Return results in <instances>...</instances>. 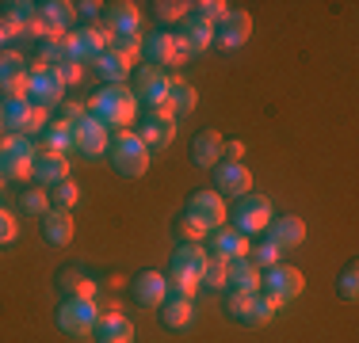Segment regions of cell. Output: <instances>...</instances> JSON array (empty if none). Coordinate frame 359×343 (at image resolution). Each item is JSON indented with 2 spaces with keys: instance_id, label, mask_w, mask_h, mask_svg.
Segmentation results:
<instances>
[{
  "instance_id": "6da1fadb",
  "label": "cell",
  "mask_w": 359,
  "mask_h": 343,
  "mask_svg": "<svg viewBox=\"0 0 359 343\" xmlns=\"http://www.w3.org/2000/svg\"><path fill=\"white\" fill-rule=\"evenodd\" d=\"M88 115L100 118L107 130H126V126L138 118V99H134V88L126 84H107L100 88L88 103Z\"/></svg>"
},
{
  "instance_id": "7a4b0ae2",
  "label": "cell",
  "mask_w": 359,
  "mask_h": 343,
  "mask_svg": "<svg viewBox=\"0 0 359 343\" xmlns=\"http://www.w3.org/2000/svg\"><path fill=\"white\" fill-rule=\"evenodd\" d=\"M107 153H111V164H115L118 176H130V179L145 176V172H149V160H153V153L145 149V141L134 130H115L111 134Z\"/></svg>"
},
{
  "instance_id": "3957f363",
  "label": "cell",
  "mask_w": 359,
  "mask_h": 343,
  "mask_svg": "<svg viewBox=\"0 0 359 343\" xmlns=\"http://www.w3.org/2000/svg\"><path fill=\"white\" fill-rule=\"evenodd\" d=\"M271 221H276V206H271L268 195L249 191L241 202H237V214H233V229H237V233L260 237V233H268Z\"/></svg>"
},
{
  "instance_id": "277c9868",
  "label": "cell",
  "mask_w": 359,
  "mask_h": 343,
  "mask_svg": "<svg viewBox=\"0 0 359 343\" xmlns=\"http://www.w3.org/2000/svg\"><path fill=\"white\" fill-rule=\"evenodd\" d=\"M96 324H100V305L96 302H76V298H69V302H62V309H57V328L73 340L96 336Z\"/></svg>"
},
{
  "instance_id": "5b68a950",
  "label": "cell",
  "mask_w": 359,
  "mask_h": 343,
  "mask_svg": "<svg viewBox=\"0 0 359 343\" xmlns=\"http://www.w3.org/2000/svg\"><path fill=\"white\" fill-rule=\"evenodd\" d=\"M142 57L153 69H180L187 62V50H184V42H180V34L157 31V34H145L142 38Z\"/></svg>"
},
{
  "instance_id": "8992f818",
  "label": "cell",
  "mask_w": 359,
  "mask_h": 343,
  "mask_svg": "<svg viewBox=\"0 0 359 343\" xmlns=\"http://www.w3.org/2000/svg\"><path fill=\"white\" fill-rule=\"evenodd\" d=\"M50 126V111L39 107L31 99H15V103H4V130L8 134H27L35 137Z\"/></svg>"
},
{
  "instance_id": "52a82bcc",
  "label": "cell",
  "mask_w": 359,
  "mask_h": 343,
  "mask_svg": "<svg viewBox=\"0 0 359 343\" xmlns=\"http://www.w3.org/2000/svg\"><path fill=\"white\" fill-rule=\"evenodd\" d=\"M260 290L268 298H276L279 305H287V302H294V298L306 290V279H302V271H298V267L276 263V267H268V274L260 279Z\"/></svg>"
},
{
  "instance_id": "ba28073f",
  "label": "cell",
  "mask_w": 359,
  "mask_h": 343,
  "mask_svg": "<svg viewBox=\"0 0 359 343\" xmlns=\"http://www.w3.org/2000/svg\"><path fill=\"white\" fill-rule=\"evenodd\" d=\"M31 103H39V107H62L65 103V80L57 76V69H42V65H31Z\"/></svg>"
},
{
  "instance_id": "9c48e42d",
  "label": "cell",
  "mask_w": 359,
  "mask_h": 343,
  "mask_svg": "<svg viewBox=\"0 0 359 343\" xmlns=\"http://www.w3.org/2000/svg\"><path fill=\"white\" fill-rule=\"evenodd\" d=\"M168 80H172V76H168L165 69H153V65L142 69L138 80H134V99L149 103V111H165L168 107Z\"/></svg>"
},
{
  "instance_id": "30bf717a",
  "label": "cell",
  "mask_w": 359,
  "mask_h": 343,
  "mask_svg": "<svg viewBox=\"0 0 359 343\" xmlns=\"http://www.w3.org/2000/svg\"><path fill=\"white\" fill-rule=\"evenodd\" d=\"M249 34H252V15L241 12V8H229V12L218 20V27H215V46L241 50L245 42H249Z\"/></svg>"
},
{
  "instance_id": "8fae6325",
  "label": "cell",
  "mask_w": 359,
  "mask_h": 343,
  "mask_svg": "<svg viewBox=\"0 0 359 343\" xmlns=\"http://www.w3.org/2000/svg\"><path fill=\"white\" fill-rule=\"evenodd\" d=\"M187 218H195L207 233H215V229H222L229 221V206L218 191H199L191 199V206H187Z\"/></svg>"
},
{
  "instance_id": "7c38bea8",
  "label": "cell",
  "mask_w": 359,
  "mask_h": 343,
  "mask_svg": "<svg viewBox=\"0 0 359 343\" xmlns=\"http://www.w3.org/2000/svg\"><path fill=\"white\" fill-rule=\"evenodd\" d=\"M104 50H107V38L96 31V23H92V27H81V31H69V34H65V57H69V62H76V65L96 62Z\"/></svg>"
},
{
  "instance_id": "4fadbf2b",
  "label": "cell",
  "mask_w": 359,
  "mask_h": 343,
  "mask_svg": "<svg viewBox=\"0 0 359 343\" xmlns=\"http://www.w3.org/2000/svg\"><path fill=\"white\" fill-rule=\"evenodd\" d=\"M142 141H145V149L149 153H161V149H168V145L176 141V115L172 111H149V118L142 122Z\"/></svg>"
},
{
  "instance_id": "5bb4252c",
  "label": "cell",
  "mask_w": 359,
  "mask_h": 343,
  "mask_svg": "<svg viewBox=\"0 0 359 343\" xmlns=\"http://www.w3.org/2000/svg\"><path fill=\"white\" fill-rule=\"evenodd\" d=\"M215 183H218V195L222 199H245L252 191V172L241 164V160H222L215 168Z\"/></svg>"
},
{
  "instance_id": "9a60e30c",
  "label": "cell",
  "mask_w": 359,
  "mask_h": 343,
  "mask_svg": "<svg viewBox=\"0 0 359 343\" xmlns=\"http://www.w3.org/2000/svg\"><path fill=\"white\" fill-rule=\"evenodd\" d=\"M207 260H210V252H203L199 244H184L172 255V271H168V279H187V282H199V286H203Z\"/></svg>"
},
{
  "instance_id": "2e32d148",
  "label": "cell",
  "mask_w": 359,
  "mask_h": 343,
  "mask_svg": "<svg viewBox=\"0 0 359 343\" xmlns=\"http://www.w3.org/2000/svg\"><path fill=\"white\" fill-rule=\"evenodd\" d=\"M215 27H218L215 20H203V15L187 12V20H184V34H180V42H184L187 57L207 54V50L215 46Z\"/></svg>"
},
{
  "instance_id": "e0dca14e",
  "label": "cell",
  "mask_w": 359,
  "mask_h": 343,
  "mask_svg": "<svg viewBox=\"0 0 359 343\" xmlns=\"http://www.w3.org/2000/svg\"><path fill=\"white\" fill-rule=\"evenodd\" d=\"M104 23L118 34V38H142V8L130 4V0L111 4L107 15H104Z\"/></svg>"
},
{
  "instance_id": "ac0fdd59",
  "label": "cell",
  "mask_w": 359,
  "mask_h": 343,
  "mask_svg": "<svg viewBox=\"0 0 359 343\" xmlns=\"http://www.w3.org/2000/svg\"><path fill=\"white\" fill-rule=\"evenodd\" d=\"M73 141H76V153H84V157H100V153H107V145H111V130L100 122V118L88 115L73 130Z\"/></svg>"
},
{
  "instance_id": "d6986e66",
  "label": "cell",
  "mask_w": 359,
  "mask_h": 343,
  "mask_svg": "<svg viewBox=\"0 0 359 343\" xmlns=\"http://www.w3.org/2000/svg\"><path fill=\"white\" fill-rule=\"evenodd\" d=\"M134 298H138V305H149V309L165 305L168 302V279L157 271H142L134 279Z\"/></svg>"
},
{
  "instance_id": "ffe728a7",
  "label": "cell",
  "mask_w": 359,
  "mask_h": 343,
  "mask_svg": "<svg viewBox=\"0 0 359 343\" xmlns=\"http://www.w3.org/2000/svg\"><path fill=\"white\" fill-rule=\"evenodd\" d=\"M31 179H35L39 187H57L62 179H69V157H57V153H39Z\"/></svg>"
},
{
  "instance_id": "44dd1931",
  "label": "cell",
  "mask_w": 359,
  "mask_h": 343,
  "mask_svg": "<svg viewBox=\"0 0 359 343\" xmlns=\"http://www.w3.org/2000/svg\"><path fill=\"white\" fill-rule=\"evenodd\" d=\"M249 252H252L249 237H245V233H237L233 225H222V229H215V255H222L226 263H233V260H249Z\"/></svg>"
},
{
  "instance_id": "7402d4cb",
  "label": "cell",
  "mask_w": 359,
  "mask_h": 343,
  "mask_svg": "<svg viewBox=\"0 0 359 343\" xmlns=\"http://www.w3.org/2000/svg\"><path fill=\"white\" fill-rule=\"evenodd\" d=\"M260 267L252 260H233L229 263V274H226V286L237 290V294H260Z\"/></svg>"
},
{
  "instance_id": "603a6c76",
  "label": "cell",
  "mask_w": 359,
  "mask_h": 343,
  "mask_svg": "<svg viewBox=\"0 0 359 343\" xmlns=\"http://www.w3.org/2000/svg\"><path fill=\"white\" fill-rule=\"evenodd\" d=\"M268 240L271 244H279L287 252V248H302L306 244V221L302 218H279L268 225Z\"/></svg>"
},
{
  "instance_id": "cb8c5ba5",
  "label": "cell",
  "mask_w": 359,
  "mask_h": 343,
  "mask_svg": "<svg viewBox=\"0 0 359 343\" xmlns=\"http://www.w3.org/2000/svg\"><path fill=\"white\" fill-rule=\"evenodd\" d=\"M96 343H134V324L123 313H100Z\"/></svg>"
},
{
  "instance_id": "d4e9b609",
  "label": "cell",
  "mask_w": 359,
  "mask_h": 343,
  "mask_svg": "<svg viewBox=\"0 0 359 343\" xmlns=\"http://www.w3.org/2000/svg\"><path fill=\"white\" fill-rule=\"evenodd\" d=\"M73 149H76V141H73V126H65L62 118H50V126L42 130L39 153H57V157H69Z\"/></svg>"
},
{
  "instance_id": "484cf974",
  "label": "cell",
  "mask_w": 359,
  "mask_h": 343,
  "mask_svg": "<svg viewBox=\"0 0 359 343\" xmlns=\"http://www.w3.org/2000/svg\"><path fill=\"white\" fill-rule=\"evenodd\" d=\"M222 149H226V141H222V134L218 130H203L199 137H195V164H199V168H218L222 164V160H226V153H222Z\"/></svg>"
},
{
  "instance_id": "4316f807",
  "label": "cell",
  "mask_w": 359,
  "mask_h": 343,
  "mask_svg": "<svg viewBox=\"0 0 359 343\" xmlns=\"http://www.w3.org/2000/svg\"><path fill=\"white\" fill-rule=\"evenodd\" d=\"M39 20L50 31L69 34V23L76 20V4H69V0H46V4H39Z\"/></svg>"
},
{
  "instance_id": "83f0119b",
  "label": "cell",
  "mask_w": 359,
  "mask_h": 343,
  "mask_svg": "<svg viewBox=\"0 0 359 343\" xmlns=\"http://www.w3.org/2000/svg\"><path fill=\"white\" fill-rule=\"evenodd\" d=\"M168 107H172V115H191L195 107H199V92H195V84H187L184 76H172L168 80Z\"/></svg>"
},
{
  "instance_id": "f1b7e54d",
  "label": "cell",
  "mask_w": 359,
  "mask_h": 343,
  "mask_svg": "<svg viewBox=\"0 0 359 343\" xmlns=\"http://www.w3.org/2000/svg\"><path fill=\"white\" fill-rule=\"evenodd\" d=\"M161 309H165L161 321H165L172 332H184V328H191V324H195V302H187V298H168Z\"/></svg>"
},
{
  "instance_id": "f546056e",
  "label": "cell",
  "mask_w": 359,
  "mask_h": 343,
  "mask_svg": "<svg viewBox=\"0 0 359 343\" xmlns=\"http://www.w3.org/2000/svg\"><path fill=\"white\" fill-rule=\"evenodd\" d=\"M42 229H46V240L50 244H69L73 240V214H65V210H50L46 218H42Z\"/></svg>"
},
{
  "instance_id": "4dcf8cb0",
  "label": "cell",
  "mask_w": 359,
  "mask_h": 343,
  "mask_svg": "<svg viewBox=\"0 0 359 343\" xmlns=\"http://www.w3.org/2000/svg\"><path fill=\"white\" fill-rule=\"evenodd\" d=\"M62 286L69 290V294L76 298V302H96L100 298V282H92L88 274H81V271H62Z\"/></svg>"
},
{
  "instance_id": "1f68e13d",
  "label": "cell",
  "mask_w": 359,
  "mask_h": 343,
  "mask_svg": "<svg viewBox=\"0 0 359 343\" xmlns=\"http://www.w3.org/2000/svg\"><path fill=\"white\" fill-rule=\"evenodd\" d=\"M92 65H96V73L104 76L107 84H126V76H130V62H123V57L111 54V50H104Z\"/></svg>"
},
{
  "instance_id": "d6a6232c",
  "label": "cell",
  "mask_w": 359,
  "mask_h": 343,
  "mask_svg": "<svg viewBox=\"0 0 359 343\" xmlns=\"http://www.w3.org/2000/svg\"><path fill=\"white\" fill-rule=\"evenodd\" d=\"M0 153L35 160L39 157V141H35V137H27V134H4V137H0Z\"/></svg>"
},
{
  "instance_id": "836d02e7",
  "label": "cell",
  "mask_w": 359,
  "mask_h": 343,
  "mask_svg": "<svg viewBox=\"0 0 359 343\" xmlns=\"http://www.w3.org/2000/svg\"><path fill=\"white\" fill-rule=\"evenodd\" d=\"M76 202H81V187H76V179H62L57 187H50V210L69 214Z\"/></svg>"
},
{
  "instance_id": "e575fe53",
  "label": "cell",
  "mask_w": 359,
  "mask_h": 343,
  "mask_svg": "<svg viewBox=\"0 0 359 343\" xmlns=\"http://www.w3.org/2000/svg\"><path fill=\"white\" fill-rule=\"evenodd\" d=\"M31 172H35V160H23V157H8V153H0V179L23 183V179H31Z\"/></svg>"
},
{
  "instance_id": "d590c367",
  "label": "cell",
  "mask_w": 359,
  "mask_h": 343,
  "mask_svg": "<svg viewBox=\"0 0 359 343\" xmlns=\"http://www.w3.org/2000/svg\"><path fill=\"white\" fill-rule=\"evenodd\" d=\"M279 305L276 298H268V294H256L252 298V313H249V324L252 328H260V324H268V321H276V313H279Z\"/></svg>"
},
{
  "instance_id": "8d00e7d4",
  "label": "cell",
  "mask_w": 359,
  "mask_h": 343,
  "mask_svg": "<svg viewBox=\"0 0 359 343\" xmlns=\"http://www.w3.org/2000/svg\"><path fill=\"white\" fill-rule=\"evenodd\" d=\"M27 73V57L20 50H0V80H12V76Z\"/></svg>"
},
{
  "instance_id": "74e56055",
  "label": "cell",
  "mask_w": 359,
  "mask_h": 343,
  "mask_svg": "<svg viewBox=\"0 0 359 343\" xmlns=\"http://www.w3.org/2000/svg\"><path fill=\"white\" fill-rule=\"evenodd\" d=\"M252 298H256V294H237V290H229V298H226V309H229V316H233V321H241V324H249Z\"/></svg>"
},
{
  "instance_id": "f35d334b",
  "label": "cell",
  "mask_w": 359,
  "mask_h": 343,
  "mask_svg": "<svg viewBox=\"0 0 359 343\" xmlns=\"http://www.w3.org/2000/svg\"><path fill=\"white\" fill-rule=\"evenodd\" d=\"M226 274H229V263L222 260V255H210V260H207V274H203V286L226 290Z\"/></svg>"
},
{
  "instance_id": "ab89813d",
  "label": "cell",
  "mask_w": 359,
  "mask_h": 343,
  "mask_svg": "<svg viewBox=\"0 0 359 343\" xmlns=\"http://www.w3.org/2000/svg\"><path fill=\"white\" fill-rule=\"evenodd\" d=\"M107 50H111V54H118L123 62L134 65L142 57V38H118V34H115V38L107 42Z\"/></svg>"
},
{
  "instance_id": "60d3db41",
  "label": "cell",
  "mask_w": 359,
  "mask_h": 343,
  "mask_svg": "<svg viewBox=\"0 0 359 343\" xmlns=\"http://www.w3.org/2000/svg\"><path fill=\"white\" fill-rule=\"evenodd\" d=\"M4 12L12 15L15 23H23V27H31L39 15V4H27V0H12V4H4Z\"/></svg>"
},
{
  "instance_id": "b9f144b4",
  "label": "cell",
  "mask_w": 359,
  "mask_h": 343,
  "mask_svg": "<svg viewBox=\"0 0 359 343\" xmlns=\"http://www.w3.org/2000/svg\"><path fill=\"white\" fill-rule=\"evenodd\" d=\"M23 210L27 214H39V218H46L50 214V191H23Z\"/></svg>"
},
{
  "instance_id": "7bdbcfd3",
  "label": "cell",
  "mask_w": 359,
  "mask_h": 343,
  "mask_svg": "<svg viewBox=\"0 0 359 343\" xmlns=\"http://www.w3.org/2000/svg\"><path fill=\"white\" fill-rule=\"evenodd\" d=\"M279 255H283V248H279V244H271V240H268V244L252 248V255H249V260L256 263V267H276V263H279Z\"/></svg>"
},
{
  "instance_id": "ee69618b",
  "label": "cell",
  "mask_w": 359,
  "mask_h": 343,
  "mask_svg": "<svg viewBox=\"0 0 359 343\" xmlns=\"http://www.w3.org/2000/svg\"><path fill=\"white\" fill-rule=\"evenodd\" d=\"M57 118H62L65 126H73V130H76V126L88 118V107H81V103H69V99H65L62 107H57Z\"/></svg>"
},
{
  "instance_id": "f6af8a7d",
  "label": "cell",
  "mask_w": 359,
  "mask_h": 343,
  "mask_svg": "<svg viewBox=\"0 0 359 343\" xmlns=\"http://www.w3.org/2000/svg\"><path fill=\"white\" fill-rule=\"evenodd\" d=\"M340 298H344V302H355V298H359V267H355V263L340 274Z\"/></svg>"
},
{
  "instance_id": "bcb514c9",
  "label": "cell",
  "mask_w": 359,
  "mask_h": 343,
  "mask_svg": "<svg viewBox=\"0 0 359 343\" xmlns=\"http://www.w3.org/2000/svg\"><path fill=\"white\" fill-rule=\"evenodd\" d=\"M191 8H195V15H203V20H215V23L229 12L226 0H199V4H191Z\"/></svg>"
},
{
  "instance_id": "7dc6e473",
  "label": "cell",
  "mask_w": 359,
  "mask_h": 343,
  "mask_svg": "<svg viewBox=\"0 0 359 343\" xmlns=\"http://www.w3.org/2000/svg\"><path fill=\"white\" fill-rule=\"evenodd\" d=\"M23 34H27V27H23V23H15L12 15L8 12H0V42H15V38H23Z\"/></svg>"
},
{
  "instance_id": "c3c4849f",
  "label": "cell",
  "mask_w": 359,
  "mask_h": 343,
  "mask_svg": "<svg viewBox=\"0 0 359 343\" xmlns=\"http://www.w3.org/2000/svg\"><path fill=\"white\" fill-rule=\"evenodd\" d=\"M187 8L191 4H180V0H165V4H157V15L165 23H176V20H187Z\"/></svg>"
},
{
  "instance_id": "681fc988",
  "label": "cell",
  "mask_w": 359,
  "mask_h": 343,
  "mask_svg": "<svg viewBox=\"0 0 359 343\" xmlns=\"http://www.w3.org/2000/svg\"><path fill=\"white\" fill-rule=\"evenodd\" d=\"M180 237H184V244H199V240L207 237V229H203L195 218H184L180 221Z\"/></svg>"
},
{
  "instance_id": "f907efd6",
  "label": "cell",
  "mask_w": 359,
  "mask_h": 343,
  "mask_svg": "<svg viewBox=\"0 0 359 343\" xmlns=\"http://www.w3.org/2000/svg\"><path fill=\"white\" fill-rule=\"evenodd\" d=\"M15 237H20V225H15V218L0 206V244H12Z\"/></svg>"
},
{
  "instance_id": "816d5d0a",
  "label": "cell",
  "mask_w": 359,
  "mask_h": 343,
  "mask_svg": "<svg viewBox=\"0 0 359 343\" xmlns=\"http://www.w3.org/2000/svg\"><path fill=\"white\" fill-rule=\"evenodd\" d=\"M57 76L65 80V88H69V84H81V80H84V65L65 62V65H57Z\"/></svg>"
},
{
  "instance_id": "f5cc1de1",
  "label": "cell",
  "mask_w": 359,
  "mask_h": 343,
  "mask_svg": "<svg viewBox=\"0 0 359 343\" xmlns=\"http://www.w3.org/2000/svg\"><path fill=\"white\" fill-rule=\"evenodd\" d=\"M222 153H226L229 160H241L245 157V141H226V149H222Z\"/></svg>"
},
{
  "instance_id": "db71d44e",
  "label": "cell",
  "mask_w": 359,
  "mask_h": 343,
  "mask_svg": "<svg viewBox=\"0 0 359 343\" xmlns=\"http://www.w3.org/2000/svg\"><path fill=\"white\" fill-rule=\"evenodd\" d=\"M100 8H104V4H96V0H84V4H76V12H84V15H92V23H96V15H100Z\"/></svg>"
},
{
  "instance_id": "11a10c76",
  "label": "cell",
  "mask_w": 359,
  "mask_h": 343,
  "mask_svg": "<svg viewBox=\"0 0 359 343\" xmlns=\"http://www.w3.org/2000/svg\"><path fill=\"white\" fill-rule=\"evenodd\" d=\"M0 130H4V103H0Z\"/></svg>"
},
{
  "instance_id": "9f6ffc18",
  "label": "cell",
  "mask_w": 359,
  "mask_h": 343,
  "mask_svg": "<svg viewBox=\"0 0 359 343\" xmlns=\"http://www.w3.org/2000/svg\"><path fill=\"white\" fill-rule=\"evenodd\" d=\"M0 195H4V179H0Z\"/></svg>"
},
{
  "instance_id": "6f0895ef",
  "label": "cell",
  "mask_w": 359,
  "mask_h": 343,
  "mask_svg": "<svg viewBox=\"0 0 359 343\" xmlns=\"http://www.w3.org/2000/svg\"><path fill=\"white\" fill-rule=\"evenodd\" d=\"M0 50H4V42H0Z\"/></svg>"
},
{
  "instance_id": "680465c9",
  "label": "cell",
  "mask_w": 359,
  "mask_h": 343,
  "mask_svg": "<svg viewBox=\"0 0 359 343\" xmlns=\"http://www.w3.org/2000/svg\"><path fill=\"white\" fill-rule=\"evenodd\" d=\"M0 137H4V134H0Z\"/></svg>"
}]
</instances>
